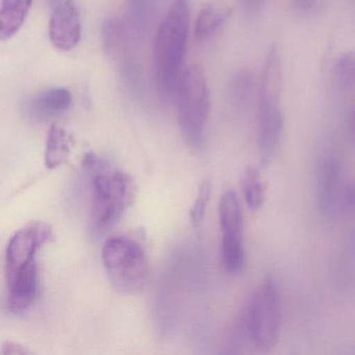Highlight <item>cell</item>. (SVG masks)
Wrapping results in <instances>:
<instances>
[{"label":"cell","instance_id":"cell-30","mask_svg":"<svg viewBox=\"0 0 355 355\" xmlns=\"http://www.w3.org/2000/svg\"><path fill=\"white\" fill-rule=\"evenodd\" d=\"M63 1L64 0H46L47 5H49L51 9L57 7V6H59L60 3H63Z\"/></svg>","mask_w":355,"mask_h":355},{"label":"cell","instance_id":"cell-17","mask_svg":"<svg viewBox=\"0 0 355 355\" xmlns=\"http://www.w3.org/2000/svg\"><path fill=\"white\" fill-rule=\"evenodd\" d=\"M219 221L222 236H243L244 217L240 199L234 191H226L220 198Z\"/></svg>","mask_w":355,"mask_h":355},{"label":"cell","instance_id":"cell-10","mask_svg":"<svg viewBox=\"0 0 355 355\" xmlns=\"http://www.w3.org/2000/svg\"><path fill=\"white\" fill-rule=\"evenodd\" d=\"M73 97L68 89L63 87L45 89L28 98L26 112L31 117L38 120H49L66 113L71 107Z\"/></svg>","mask_w":355,"mask_h":355},{"label":"cell","instance_id":"cell-11","mask_svg":"<svg viewBox=\"0 0 355 355\" xmlns=\"http://www.w3.org/2000/svg\"><path fill=\"white\" fill-rule=\"evenodd\" d=\"M282 84L284 73L279 49L277 44H272L268 51L259 82V105L280 107Z\"/></svg>","mask_w":355,"mask_h":355},{"label":"cell","instance_id":"cell-26","mask_svg":"<svg viewBox=\"0 0 355 355\" xmlns=\"http://www.w3.org/2000/svg\"><path fill=\"white\" fill-rule=\"evenodd\" d=\"M243 11L248 15L259 13L265 6L266 0H238Z\"/></svg>","mask_w":355,"mask_h":355},{"label":"cell","instance_id":"cell-12","mask_svg":"<svg viewBox=\"0 0 355 355\" xmlns=\"http://www.w3.org/2000/svg\"><path fill=\"white\" fill-rule=\"evenodd\" d=\"M340 176L338 157L330 155L322 159L318 171L317 205L322 217L330 219L334 214L336 190Z\"/></svg>","mask_w":355,"mask_h":355},{"label":"cell","instance_id":"cell-1","mask_svg":"<svg viewBox=\"0 0 355 355\" xmlns=\"http://www.w3.org/2000/svg\"><path fill=\"white\" fill-rule=\"evenodd\" d=\"M190 33L189 0H174L162 20L153 47L155 82L164 98L175 94Z\"/></svg>","mask_w":355,"mask_h":355},{"label":"cell","instance_id":"cell-9","mask_svg":"<svg viewBox=\"0 0 355 355\" xmlns=\"http://www.w3.org/2000/svg\"><path fill=\"white\" fill-rule=\"evenodd\" d=\"M9 298L8 306L16 315L26 313L34 304L38 295V266L37 261L26 265L8 276Z\"/></svg>","mask_w":355,"mask_h":355},{"label":"cell","instance_id":"cell-19","mask_svg":"<svg viewBox=\"0 0 355 355\" xmlns=\"http://www.w3.org/2000/svg\"><path fill=\"white\" fill-rule=\"evenodd\" d=\"M221 259L224 269L228 274L238 275L246 265V253L243 245V236H222Z\"/></svg>","mask_w":355,"mask_h":355},{"label":"cell","instance_id":"cell-27","mask_svg":"<svg viewBox=\"0 0 355 355\" xmlns=\"http://www.w3.org/2000/svg\"><path fill=\"white\" fill-rule=\"evenodd\" d=\"M1 354L5 355H26L33 354V351L28 350L21 345L16 344V343L7 342L3 344V349H1Z\"/></svg>","mask_w":355,"mask_h":355},{"label":"cell","instance_id":"cell-24","mask_svg":"<svg viewBox=\"0 0 355 355\" xmlns=\"http://www.w3.org/2000/svg\"><path fill=\"white\" fill-rule=\"evenodd\" d=\"M211 184L209 180H205L199 186L198 193L194 205L190 211L191 221L193 225L199 226L205 219V211H207V203L211 199Z\"/></svg>","mask_w":355,"mask_h":355},{"label":"cell","instance_id":"cell-5","mask_svg":"<svg viewBox=\"0 0 355 355\" xmlns=\"http://www.w3.org/2000/svg\"><path fill=\"white\" fill-rule=\"evenodd\" d=\"M251 340L261 351H269L277 345L282 328L279 294L272 279L259 286L246 309Z\"/></svg>","mask_w":355,"mask_h":355},{"label":"cell","instance_id":"cell-18","mask_svg":"<svg viewBox=\"0 0 355 355\" xmlns=\"http://www.w3.org/2000/svg\"><path fill=\"white\" fill-rule=\"evenodd\" d=\"M70 135L57 124H53L47 132L45 143L44 163L47 169L53 170L63 165L71 153Z\"/></svg>","mask_w":355,"mask_h":355},{"label":"cell","instance_id":"cell-14","mask_svg":"<svg viewBox=\"0 0 355 355\" xmlns=\"http://www.w3.org/2000/svg\"><path fill=\"white\" fill-rule=\"evenodd\" d=\"M135 33L138 31L132 22L121 18L112 17L103 26V43L110 57L119 59L128 51L134 49Z\"/></svg>","mask_w":355,"mask_h":355},{"label":"cell","instance_id":"cell-20","mask_svg":"<svg viewBox=\"0 0 355 355\" xmlns=\"http://www.w3.org/2000/svg\"><path fill=\"white\" fill-rule=\"evenodd\" d=\"M243 196L247 207L252 211H257L265 203L266 189L261 182V172L257 168L249 167L243 174L241 180Z\"/></svg>","mask_w":355,"mask_h":355},{"label":"cell","instance_id":"cell-13","mask_svg":"<svg viewBox=\"0 0 355 355\" xmlns=\"http://www.w3.org/2000/svg\"><path fill=\"white\" fill-rule=\"evenodd\" d=\"M259 84L250 70H240L232 74L226 87V99L232 111L247 113L255 96H259Z\"/></svg>","mask_w":355,"mask_h":355},{"label":"cell","instance_id":"cell-16","mask_svg":"<svg viewBox=\"0 0 355 355\" xmlns=\"http://www.w3.org/2000/svg\"><path fill=\"white\" fill-rule=\"evenodd\" d=\"M33 0H1L0 8V39L9 40L24 26Z\"/></svg>","mask_w":355,"mask_h":355},{"label":"cell","instance_id":"cell-6","mask_svg":"<svg viewBox=\"0 0 355 355\" xmlns=\"http://www.w3.org/2000/svg\"><path fill=\"white\" fill-rule=\"evenodd\" d=\"M53 238V228L45 222H32L17 230L10 239L6 252L7 277L35 261L39 249Z\"/></svg>","mask_w":355,"mask_h":355},{"label":"cell","instance_id":"cell-28","mask_svg":"<svg viewBox=\"0 0 355 355\" xmlns=\"http://www.w3.org/2000/svg\"><path fill=\"white\" fill-rule=\"evenodd\" d=\"M294 6L299 11H309L315 5V0H293Z\"/></svg>","mask_w":355,"mask_h":355},{"label":"cell","instance_id":"cell-4","mask_svg":"<svg viewBox=\"0 0 355 355\" xmlns=\"http://www.w3.org/2000/svg\"><path fill=\"white\" fill-rule=\"evenodd\" d=\"M178 119L184 141L199 147L205 140L211 99L207 76L199 66L184 69L175 91Z\"/></svg>","mask_w":355,"mask_h":355},{"label":"cell","instance_id":"cell-21","mask_svg":"<svg viewBox=\"0 0 355 355\" xmlns=\"http://www.w3.org/2000/svg\"><path fill=\"white\" fill-rule=\"evenodd\" d=\"M132 24L138 32L146 31L157 13L159 0H126Z\"/></svg>","mask_w":355,"mask_h":355},{"label":"cell","instance_id":"cell-23","mask_svg":"<svg viewBox=\"0 0 355 355\" xmlns=\"http://www.w3.org/2000/svg\"><path fill=\"white\" fill-rule=\"evenodd\" d=\"M344 247L338 263L340 269L336 273L343 284L354 282L355 284V232L349 236Z\"/></svg>","mask_w":355,"mask_h":355},{"label":"cell","instance_id":"cell-3","mask_svg":"<svg viewBox=\"0 0 355 355\" xmlns=\"http://www.w3.org/2000/svg\"><path fill=\"white\" fill-rule=\"evenodd\" d=\"M103 266L112 286L124 294L140 292L149 279V261L144 247L136 239L116 236L103 246Z\"/></svg>","mask_w":355,"mask_h":355},{"label":"cell","instance_id":"cell-29","mask_svg":"<svg viewBox=\"0 0 355 355\" xmlns=\"http://www.w3.org/2000/svg\"><path fill=\"white\" fill-rule=\"evenodd\" d=\"M349 130H350L351 135L355 138V109L353 110L350 118H349Z\"/></svg>","mask_w":355,"mask_h":355},{"label":"cell","instance_id":"cell-8","mask_svg":"<svg viewBox=\"0 0 355 355\" xmlns=\"http://www.w3.org/2000/svg\"><path fill=\"white\" fill-rule=\"evenodd\" d=\"M284 125L280 107L259 105L257 146L261 167H267L275 159L282 144Z\"/></svg>","mask_w":355,"mask_h":355},{"label":"cell","instance_id":"cell-15","mask_svg":"<svg viewBox=\"0 0 355 355\" xmlns=\"http://www.w3.org/2000/svg\"><path fill=\"white\" fill-rule=\"evenodd\" d=\"M232 9L225 0H211L199 12L195 21L194 33L197 40L213 38L232 17Z\"/></svg>","mask_w":355,"mask_h":355},{"label":"cell","instance_id":"cell-25","mask_svg":"<svg viewBox=\"0 0 355 355\" xmlns=\"http://www.w3.org/2000/svg\"><path fill=\"white\" fill-rule=\"evenodd\" d=\"M342 200L344 209L349 213L355 214V182L345 188Z\"/></svg>","mask_w":355,"mask_h":355},{"label":"cell","instance_id":"cell-7","mask_svg":"<svg viewBox=\"0 0 355 355\" xmlns=\"http://www.w3.org/2000/svg\"><path fill=\"white\" fill-rule=\"evenodd\" d=\"M80 11L73 0H64L53 9L49 21V39L55 49L69 51L80 43Z\"/></svg>","mask_w":355,"mask_h":355},{"label":"cell","instance_id":"cell-2","mask_svg":"<svg viewBox=\"0 0 355 355\" xmlns=\"http://www.w3.org/2000/svg\"><path fill=\"white\" fill-rule=\"evenodd\" d=\"M83 168L92 174V224L98 232L115 225L132 205L135 186L126 172L110 167L89 151L83 157Z\"/></svg>","mask_w":355,"mask_h":355},{"label":"cell","instance_id":"cell-22","mask_svg":"<svg viewBox=\"0 0 355 355\" xmlns=\"http://www.w3.org/2000/svg\"><path fill=\"white\" fill-rule=\"evenodd\" d=\"M334 78L342 90L355 88V51H347L336 59L334 65Z\"/></svg>","mask_w":355,"mask_h":355}]
</instances>
